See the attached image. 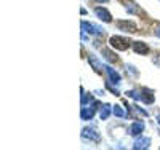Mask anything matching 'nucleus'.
<instances>
[{
    "label": "nucleus",
    "mask_w": 160,
    "mask_h": 150,
    "mask_svg": "<svg viewBox=\"0 0 160 150\" xmlns=\"http://www.w3.org/2000/svg\"><path fill=\"white\" fill-rule=\"evenodd\" d=\"M130 43H131L130 40L122 38V37H118V35H114V37H111V38H109V45H111L112 48H115V50H120V51L128 50Z\"/></svg>",
    "instance_id": "obj_1"
},
{
    "label": "nucleus",
    "mask_w": 160,
    "mask_h": 150,
    "mask_svg": "<svg viewBox=\"0 0 160 150\" xmlns=\"http://www.w3.org/2000/svg\"><path fill=\"white\" fill-rule=\"evenodd\" d=\"M82 138H85V139H91V141L98 142V141L101 139V136H99L98 129H95V128H85V129H82Z\"/></svg>",
    "instance_id": "obj_2"
},
{
    "label": "nucleus",
    "mask_w": 160,
    "mask_h": 150,
    "mask_svg": "<svg viewBox=\"0 0 160 150\" xmlns=\"http://www.w3.org/2000/svg\"><path fill=\"white\" fill-rule=\"evenodd\" d=\"M82 31H87L88 34H102L104 29L101 26H95V24H91V22H83L82 21Z\"/></svg>",
    "instance_id": "obj_3"
},
{
    "label": "nucleus",
    "mask_w": 160,
    "mask_h": 150,
    "mask_svg": "<svg viewBox=\"0 0 160 150\" xmlns=\"http://www.w3.org/2000/svg\"><path fill=\"white\" fill-rule=\"evenodd\" d=\"M98 105H99V102H96L93 107L83 105V107H82V112H80V117H82L83 120H91L93 115H95V112H96V107H98Z\"/></svg>",
    "instance_id": "obj_4"
},
{
    "label": "nucleus",
    "mask_w": 160,
    "mask_h": 150,
    "mask_svg": "<svg viewBox=\"0 0 160 150\" xmlns=\"http://www.w3.org/2000/svg\"><path fill=\"white\" fill-rule=\"evenodd\" d=\"M95 15L101 19V21H104V22H111L112 21V16H111V13L106 10V8H102V7H98V8H95Z\"/></svg>",
    "instance_id": "obj_5"
},
{
    "label": "nucleus",
    "mask_w": 160,
    "mask_h": 150,
    "mask_svg": "<svg viewBox=\"0 0 160 150\" xmlns=\"http://www.w3.org/2000/svg\"><path fill=\"white\" fill-rule=\"evenodd\" d=\"M117 26L122 31H125V32H131V34L133 32H138V27H136V24L133 22V21H118Z\"/></svg>",
    "instance_id": "obj_6"
},
{
    "label": "nucleus",
    "mask_w": 160,
    "mask_h": 150,
    "mask_svg": "<svg viewBox=\"0 0 160 150\" xmlns=\"http://www.w3.org/2000/svg\"><path fill=\"white\" fill-rule=\"evenodd\" d=\"M149 145H151V139L149 138H139L138 141H135L133 148L135 150H144V148H149Z\"/></svg>",
    "instance_id": "obj_7"
},
{
    "label": "nucleus",
    "mask_w": 160,
    "mask_h": 150,
    "mask_svg": "<svg viewBox=\"0 0 160 150\" xmlns=\"http://www.w3.org/2000/svg\"><path fill=\"white\" fill-rule=\"evenodd\" d=\"M141 99H142V102H146V104H154V101H155V96H154V93L151 91V90H142L141 91Z\"/></svg>",
    "instance_id": "obj_8"
},
{
    "label": "nucleus",
    "mask_w": 160,
    "mask_h": 150,
    "mask_svg": "<svg viewBox=\"0 0 160 150\" xmlns=\"http://www.w3.org/2000/svg\"><path fill=\"white\" fill-rule=\"evenodd\" d=\"M142 131H144V123L142 121H135V123L131 125V128H130V134L131 136H139Z\"/></svg>",
    "instance_id": "obj_9"
},
{
    "label": "nucleus",
    "mask_w": 160,
    "mask_h": 150,
    "mask_svg": "<svg viewBox=\"0 0 160 150\" xmlns=\"http://www.w3.org/2000/svg\"><path fill=\"white\" fill-rule=\"evenodd\" d=\"M133 50H135L136 53H139V54H148L149 53V46L144 42H135L133 43Z\"/></svg>",
    "instance_id": "obj_10"
},
{
    "label": "nucleus",
    "mask_w": 160,
    "mask_h": 150,
    "mask_svg": "<svg viewBox=\"0 0 160 150\" xmlns=\"http://www.w3.org/2000/svg\"><path fill=\"white\" fill-rule=\"evenodd\" d=\"M106 70H108V74H109V81H112L114 85H117V83H120V75L112 69V67H106Z\"/></svg>",
    "instance_id": "obj_11"
},
{
    "label": "nucleus",
    "mask_w": 160,
    "mask_h": 150,
    "mask_svg": "<svg viewBox=\"0 0 160 150\" xmlns=\"http://www.w3.org/2000/svg\"><path fill=\"white\" fill-rule=\"evenodd\" d=\"M102 56H104L106 59H108L109 62H117V61H118L117 54H115V53H112V51H109L108 48H104V50H102Z\"/></svg>",
    "instance_id": "obj_12"
},
{
    "label": "nucleus",
    "mask_w": 160,
    "mask_h": 150,
    "mask_svg": "<svg viewBox=\"0 0 160 150\" xmlns=\"http://www.w3.org/2000/svg\"><path fill=\"white\" fill-rule=\"evenodd\" d=\"M109 115H111V105H109V104H104V105L101 107V114H99V117H101V120H108Z\"/></svg>",
    "instance_id": "obj_13"
},
{
    "label": "nucleus",
    "mask_w": 160,
    "mask_h": 150,
    "mask_svg": "<svg viewBox=\"0 0 160 150\" xmlns=\"http://www.w3.org/2000/svg\"><path fill=\"white\" fill-rule=\"evenodd\" d=\"M88 59H90V64H91L93 67H95V70H96V72L99 74V72H101V69H102V65H101V62H99L98 59H95V56H90Z\"/></svg>",
    "instance_id": "obj_14"
},
{
    "label": "nucleus",
    "mask_w": 160,
    "mask_h": 150,
    "mask_svg": "<svg viewBox=\"0 0 160 150\" xmlns=\"http://www.w3.org/2000/svg\"><path fill=\"white\" fill-rule=\"evenodd\" d=\"M114 114H115V117H118V118H125V117H127L125 109L120 107V105H115V107H114Z\"/></svg>",
    "instance_id": "obj_15"
},
{
    "label": "nucleus",
    "mask_w": 160,
    "mask_h": 150,
    "mask_svg": "<svg viewBox=\"0 0 160 150\" xmlns=\"http://www.w3.org/2000/svg\"><path fill=\"white\" fill-rule=\"evenodd\" d=\"M90 101H91V98L88 96L87 93H83V90H82V99H80V102H82V107H83V105H87Z\"/></svg>",
    "instance_id": "obj_16"
},
{
    "label": "nucleus",
    "mask_w": 160,
    "mask_h": 150,
    "mask_svg": "<svg viewBox=\"0 0 160 150\" xmlns=\"http://www.w3.org/2000/svg\"><path fill=\"white\" fill-rule=\"evenodd\" d=\"M127 96H130L133 99H141V94H138L136 91H127Z\"/></svg>",
    "instance_id": "obj_17"
},
{
    "label": "nucleus",
    "mask_w": 160,
    "mask_h": 150,
    "mask_svg": "<svg viewBox=\"0 0 160 150\" xmlns=\"http://www.w3.org/2000/svg\"><path fill=\"white\" fill-rule=\"evenodd\" d=\"M155 34H157V37H160V27L157 29V32H155Z\"/></svg>",
    "instance_id": "obj_18"
},
{
    "label": "nucleus",
    "mask_w": 160,
    "mask_h": 150,
    "mask_svg": "<svg viewBox=\"0 0 160 150\" xmlns=\"http://www.w3.org/2000/svg\"><path fill=\"white\" fill-rule=\"evenodd\" d=\"M95 2H99V3H102V2H108V0H95Z\"/></svg>",
    "instance_id": "obj_19"
},
{
    "label": "nucleus",
    "mask_w": 160,
    "mask_h": 150,
    "mask_svg": "<svg viewBox=\"0 0 160 150\" xmlns=\"http://www.w3.org/2000/svg\"><path fill=\"white\" fill-rule=\"evenodd\" d=\"M157 121H158V125H160V114L157 115Z\"/></svg>",
    "instance_id": "obj_20"
}]
</instances>
